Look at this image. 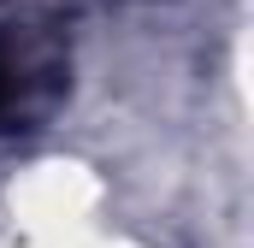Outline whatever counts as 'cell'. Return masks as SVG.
<instances>
[{
  "label": "cell",
  "instance_id": "cell-1",
  "mask_svg": "<svg viewBox=\"0 0 254 248\" xmlns=\"http://www.w3.org/2000/svg\"><path fill=\"white\" fill-rule=\"evenodd\" d=\"M65 42L42 18H6L0 24V136L36 130L65 101Z\"/></svg>",
  "mask_w": 254,
  "mask_h": 248
}]
</instances>
